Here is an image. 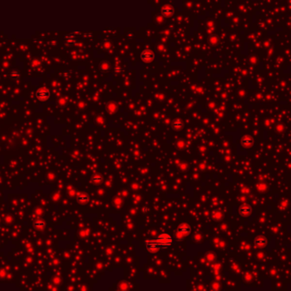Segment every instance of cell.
<instances>
[{"mask_svg":"<svg viewBox=\"0 0 291 291\" xmlns=\"http://www.w3.org/2000/svg\"><path fill=\"white\" fill-rule=\"evenodd\" d=\"M254 245L259 248H262L267 243V238L263 236H258L254 238Z\"/></svg>","mask_w":291,"mask_h":291,"instance_id":"obj_6","label":"cell"},{"mask_svg":"<svg viewBox=\"0 0 291 291\" xmlns=\"http://www.w3.org/2000/svg\"><path fill=\"white\" fill-rule=\"evenodd\" d=\"M145 247L149 253H157L160 250L155 239H147L145 241Z\"/></svg>","mask_w":291,"mask_h":291,"instance_id":"obj_3","label":"cell"},{"mask_svg":"<svg viewBox=\"0 0 291 291\" xmlns=\"http://www.w3.org/2000/svg\"><path fill=\"white\" fill-rule=\"evenodd\" d=\"M153 58H154V54L151 50H144L141 54V59L145 62H149L152 60H153Z\"/></svg>","mask_w":291,"mask_h":291,"instance_id":"obj_7","label":"cell"},{"mask_svg":"<svg viewBox=\"0 0 291 291\" xmlns=\"http://www.w3.org/2000/svg\"><path fill=\"white\" fill-rule=\"evenodd\" d=\"M172 126H173L174 128L176 129V130H181V129H182V127H183V123L181 122V120L176 119V120H175L174 122L172 123Z\"/></svg>","mask_w":291,"mask_h":291,"instance_id":"obj_11","label":"cell"},{"mask_svg":"<svg viewBox=\"0 0 291 291\" xmlns=\"http://www.w3.org/2000/svg\"><path fill=\"white\" fill-rule=\"evenodd\" d=\"M11 76H12L13 78H15V79H17V78H19V77L21 76V74H20V73H19L18 70H14V71H12V72H11Z\"/></svg>","mask_w":291,"mask_h":291,"instance_id":"obj_14","label":"cell"},{"mask_svg":"<svg viewBox=\"0 0 291 291\" xmlns=\"http://www.w3.org/2000/svg\"><path fill=\"white\" fill-rule=\"evenodd\" d=\"M241 143L243 146L245 147H249V146H251L254 141H253V138H250V137H244V138H243L241 139Z\"/></svg>","mask_w":291,"mask_h":291,"instance_id":"obj_9","label":"cell"},{"mask_svg":"<svg viewBox=\"0 0 291 291\" xmlns=\"http://www.w3.org/2000/svg\"><path fill=\"white\" fill-rule=\"evenodd\" d=\"M162 13L164 16H169V15H171L172 13H173V9L170 8V7H165V8L163 9Z\"/></svg>","mask_w":291,"mask_h":291,"instance_id":"obj_12","label":"cell"},{"mask_svg":"<svg viewBox=\"0 0 291 291\" xmlns=\"http://www.w3.org/2000/svg\"><path fill=\"white\" fill-rule=\"evenodd\" d=\"M49 97H50L49 91L48 89H45V88H41V89H38L36 92V98L39 101H47L49 98Z\"/></svg>","mask_w":291,"mask_h":291,"instance_id":"obj_4","label":"cell"},{"mask_svg":"<svg viewBox=\"0 0 291 291\" xmlns=\"http://www.w3.org/2000/svg\"><path fill=\"white\" fill-rule=\"evenodd\" d=\"M34 226L36 227V228H38V229H42V228H43V227L45 226V223L42 220L36 221V222L34 223Z\"/></svg>","mask_w":291,"mask_h":291,"instance_id":"obj_13","label":"cell"},{"mask_svg":"<svg viewBox=\"0 0 291 291\" xmlns=\"http://www.w3.org/2000/svg\"><path fill=\"white\" fill-rule=\"evenodd\" d=\"M89 201V197L88 195H86V194H80L78 196V202H79L80 204H82V205H84V204H87Z\"/></svg>","mask_w":291,"mask_h":291,"instance_id":"obj_8","label":"cell"},{"mask_svg":"<svg viewBox=\"0 0 291 291\" xmlns=\"http://www.w3.org/2000/svg\"><path fill=\"white\" fill-rule=\"evenodd\" d=\"M191 230H192V228H191L190 225L187 224V223L181 224L177 227V230H176L175 236H176V238H177L178 240H181V239H183L185 236H188L191 233Z\"/></svg>","mask_w":291,"mask_h":291,"instance_id":"obj_2","label":"cell"},{"mask_svg":"<svg viewBox=\"0 0 291 291\" xmlns=\"http://www.w3.org/2000/svg\"><path fill=\"white\" fill-rule=\"evenodd\" d=\"M159 249H167L173 244V237L168 233H161L155 238Z\"/></svg>","mask_w":291,"mask_h":291,"instance_id":"obj_1","label":"cell"},{"mask_svg":"<svg viewBox=\"0 0 291 291\" xmlns=\"http://www.w3.org/2000/svg\"><path fill=\"white\" fill-rule=\"evenodd\" d=\"M91 179L95 184H100L103 181V177L100 174H95L92 176Z\"/></svg>","mask_w":291,"mask_h":291,"instance_id":"obj_10","label":"cell"},{"mask_svg":"<svg viewBox=\"0 0 291 291\" xmlns=\"http://www.w3.org/2000/svg\"><path fill=\"white\" fill-rule=\"evenodd\" d=\"M239 214L242 215L243 217H246L248 216L252 213V208L248 204H243L240 208H239Z\"/></svg>","mask_w":291,"mask_h":291,"instance_id":"obj_5","label":"cell"}]
</instances>
